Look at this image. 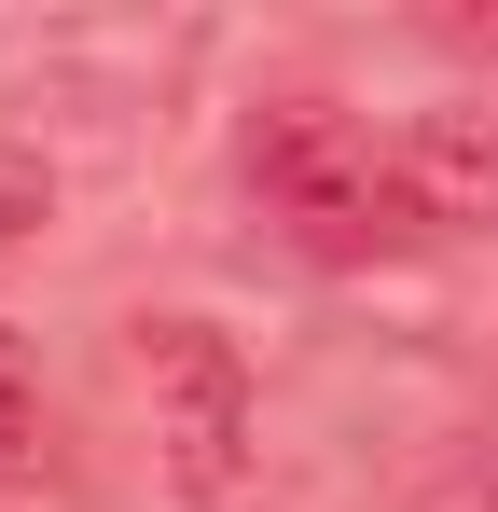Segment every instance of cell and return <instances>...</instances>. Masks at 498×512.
I'll return each mask as SVG.
<instances>
[{
    "mask_svg": "<svg viewBox=\"0 0 498 512\" xmlns=\"http://www.w3.org/2000/svg\"><path fill=\"white\" fill-rule=\"evenodd\" d=\"M249 194L291 222V250H305V263H374V250H402V236H415L402 167H388L374 125L332 111V97H277V111L249 125Z\"/></svg>",
    "mask_w": 498,
    "mask_h": 512,
    "instance_id": "6da1fadb",
    "label": "cell"
},
{
    "mask_svg": "<svg viewBox=\"0 0 498 512\" xmlns=\"http://www.w3.org/2000/svg\"><path fill=\"white\" fill-rule=\"evenodd\" d=\"M125 374H139V402H153L166 485H180V499H236L249 485V360H236V333L139 319V333H125Z\"/></svg>",
    "mask_w": 498,
    "mask_h": 512,
    "instance_id": "7a4b0ae2",
    "label": "cell"
},
{
    "mask_svg": "<svg viewBox=\"0 0 498 512\" xmlns=\"http://www.w3.org/2000/svg\"><path fill=\"white\" fill-rule=\"evenodd\" d=\"M388 167H402L415 236H498V111H485V97L415 111L402 139H388Z\"/></svg>",
    "mask_w": 498,
    "mask_h": 512,
    "instance_id": "3957f363",
    "label": "cell"
},
{
    "mask_svg": "<svg viewBox=\"0 0 498 512\" xmlns=\"http://www.w3.org/2000/svg\"><path fill=\"white\" fill-rule=\"evenodd\" d=\"M28 443H42V388H28V346L0 333V485H28Z\"/></svg>",
    "mask_w": 498,
    "mask_h": 512,
    "instance_id": "277c9868",
    "label": "cell"
}]
</instances>
